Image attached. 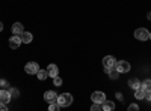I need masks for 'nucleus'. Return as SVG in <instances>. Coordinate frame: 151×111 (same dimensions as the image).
Returning <instances> with one entry per match:
<instances>
[{
  "label": "nucleus",
  "mask_w": 151,
  "mask_h": 111,
  "mask_svg": "<svg viewBox=\"0 0 151 111\" xmlns=\"http://www.w3.org/2000/svg\"><path fill=\"white\" fill-rule=\"evenodd\" d=\"M145 99H148V101H151V89H148V90H145Z\"/></svg>",
  "instance_id": "b1692460"
},
{
  "label": "nucleus",
  "mask_w": 151,
  "mask_h": 111,
  "mask_svg": "<svg viewBox=\"0 0 151 111\" xmlns=\"http://www.w3.org/2000/svg\"><path fill=\"white\" fill-rule=\"evenodd\" d=\"M8 92H9V96H11V98H18V95H20V93H18V90H17V89H14V87L9 89Z\"/></svg>",
  "instance_id": "aec40b11"
},
{
  "label": "nucleus",
  "mask_w": 151,
  "mask_h": 111,
  "mask_svg": "<svg viewBox=\"0 0 151 111\" xmlns=\"http://www.w3.org/2000/svg\"><path fill=\"white\" fill-rule=\"evenodd\" d=\"M129 86H130L133 90H136V89L141 87V81L137 80V78H130V80H129Z\"/></svg>",
  "instance_id": "4468645a"
},
{
  "label": "nucleus",
  "mask_w": 151,
  "mask_h": 111,
  "mask_svg": "<svg viewBox=\"0 0 151 111\" xmlns=\"http://www.w3.org/2000/svg\"><path fill=\"white\" fill-rule=\"evenodd\" d=\"M0 86H2V87H5V86H8V83H6L5 80H0Z\"/></svg>",
  "instance_id": "a878e982"
},
{
  "label": "nucleus",
  "mask_w": 151,
  "mask_h": 111,
  "mask_svg": "<svg viewBox=\"0 0 151 111\" xmlns=\"http://www.w3.org/2000/svg\"><path fill=\"white\" fill-rule=\"evenodd\" d=\"M8 44H9V47L12 48V50H15V48H18L23 42H21V38H20V36L14 35V36H12V38L8 41Z\"/></svg>",
  "instance_id": "0eeeda50"
},
{
  "label": "nucleus",
  "mask_w": 151,
  "mask_h": 111,
  "mask_svg": "<svg viewBox=\"0 0 151 111\" xmlns=\"http://www.w3.org/2000/svg\"><path fill=\"white\" fill-rule=\"evenodd\" d=\"M101 108H103V111H113L115 110V104H113L112 101H104L101 104Z\"/></svg>",
  "instance_id": "ddd939ff"
},
{
  "label": "nucleus",
  "mask_w": 151,
  "mask_h": 111,
  "mask_svg": "<svg viewBox=\"0 0 151 111\" xmlns=\"http://www.w3.org/2000/svg\"><path fill=\"white\" fill-rule=\"evenodd\" d=\"M47 74H48V77H52V78H55V77H58V74H59V69H58V66L56 65H48L47 66Z\"/></svg>",
  "instance_id": "6e6552de"
},
{
  "label": "nucleus",
  "mask_w": 151,
  "mask_h": 111,
  "mask_svg": "<svg viewBox=\"0 0 151 111\" xmlns=\"http://www.w3.org/2000/svg\"><path fill=\"white\" fill-rule=\"evenodd\" d=\"M23 32H24V29H23V24L21 23H15L14 26H12V33H14V35L20 36Z\"/></svg>",
  "instance_id": "f8f14e48"
},
{
  "label": "nucleus",
  "mask_w": 151,
  "mask_h": 111,
  "mask_svg": "<svg viewBox=\"0 0 151 111\" xmlns=\"http://www.w3.org/2000/svg\"><path fill=\"white\" fill-rule=\"evenodd\" d=\"M56 102H58L59 107H70L73 104V96L70 93H62V95L58 96Z\"/></svg>",
  "instance_id": "f257e3e1"
},
{
  "label": "nucleus",
  "mask_w": 151,
  "mask_h": 111,
  "mask_svg": "<svg viewBox=\"0 0 151 111\" xmlns=\"http://www.w3.org/2000/svg\"><path fill=\"white\" fill-rule=\"evenodd\" d=\"M36 75H38V80L44 81V80L48 77V74H47V71H42V69H40V71H38V74H36Z\"/></svg>",
  "instance_id": "dca6fc26"
},
{
  "label": "nucleus",
  "mask_w": 151,
  "mask_h": 111,
  "mask_svg": "<svg viewBox=\"0 0 151 111\" xmlns=\"http://www.w3.org/2000/svg\"><path fill=\"white\" fill-rule=\"evenodd\" d=\"M91 101H92L94 104H103V102L106 101L104 92H94V93L91 95Z\"/></svg>",
  "instance_id": "7ed1b4c3"
},
{
  "label": "nucleus",
  "mask_w": 151,
  "mask_h": 111,
  "mask_svg": "<svg viewBox=\"0 0 151 111\" xmlns=\"http://www.w3.org/2000/svg\"><path fill=\"white\" fill-rule=\"evenodd\" d=\"M115 69H116L119 74H125V72L130 71V63H129V62H124V60H119V62H116Z\"/></svg>",
  "instance_id": "f03ea898"
},
{
  "label": "nucleus",
  "mask_w": 151,
  "mask_h": 111,
  "mask_svg": "<svg viewBox=\"0 0 151 111\" xmlns=\"http://www.w3.org/2000/svg\"><path fill=\"white\" fill-rule=\"evenodd\" d=\"M0 111H8V108H6L5 104H0Z\"/></svg>",
  "instance_id": "393cba45"
},
{
  "label": "nucleus",
  "mask_w": 151,
  "mask_h": 111,
  "mask_svg": "<svg viewBox=\"0 0 151 111\" xmlns=\"http://www.w3.org/2000/svg\"><path fill=\"white\" fill-rule=\"evenodd\" d=\"M148 39H150V41H151V32H150V36H148Z\"/></svg>",
  "instance_id": "c85d7f7f"
},
{
  "label": "nucleus",
  "mask_w": 151,
  "mask_h": 111,
  "mask_svg": "<svg viewBox=\"0 0 151 111\" xmlns=\"http://www.w3.org/2000/svg\"><path fill=\"white\" fill-rule=\"evenodd\" d=\"M59 110H60V107L58 105V102H52L48 107V111H59Z\"/></svg>",
  "instance_id": "6ab92c4d"
},
{
  "label": "nucleus",
  "mask_w": 151,
  "mask_h": 111,
  "mask_svg": "<svg viewBox=\"0 0 151 111\" xmlns=\"http://www.w3.org/2000/svg\"><path fill=\"white\" fill-rule=\"evenodd\" d=\"M20 38H21V42H23V44H30L32 39H33V36H32V33H29V32H23V33L20 35Z\"/></svg>",
  "instance_id": "9d476101"
},
{
  "label": "nucleus",
  "mask_w": 151,
  "mask_h": 111,
  "mask_svg": "<svg viewBox=\"0 0 151 111\" xmlns=\"http://www.w3.org/2000/svg\"><path fill=\"white\" fill-rule=\"evenodd\" d=\"M103 65L104 68H110V69H115V65H116V60L113 56H106L103 59Z\"/></svg>",
  "instance_id": "423d86ee"
},
{
  "label": "nucleus",
  "mask_w": 151,
  "mask_h": 111,
  "mask_svg": "<svg viewBox=\"0 0 151 111\" xmlns=\"http://www.w3.org/2000/svg\"><path fill=\"white\" fill-rule=\"evenodd\" d=\"M53 83H55V86H60V84H62V78L58 75V77L53 78Z\"/></svg>",
  "instance_id": "4be33fe9"
},
{
  "label": "nucleus",
  "mask_w": 151,
  "mask_h": 111,
  "mask_svg": "<svg viewBox=\"0 0 151 111\" xmlns=\"http://www.w3.org/2000/svg\"><path fill=\"white\" fill-rule=\"evenodd\" d=\"M148 36H150V32H148L147 29H144V27L136 29V32H134V38L139 39V41H147Z\"/></svg>",
  "instance_id": "20e7f679"
},
{
  "label": "nucleus",
  "mask_w": 151,
  "mask_h": 111,
  "mask_svg": "<svg viewBox=\"0 0 151 111\" xmlns=\"http://www.w3.org/2000/svg\"><path fill=\"white\" fill-rule=\"evenodd\" d=\"M134 96H136V99H145V90L142 87L136 89L134 90Z\"/></svg>",
  "instance_id": "2eb2a0df"
},
{
  "label": "nucleus",
  "mask_w": 151,
  "mask_h": 111,
  "mask_svg": "<svg viewBox=\"0 0 151 111\" xmlns=\"http://www.w3.org/2000/svg\"><path fill=\"white\" fill-rule=\"evenodd\" d=\"M141 87H142L144 90H148V89H151V80H144V81L141 83Z\"/></svg>",
  "instance_id": "f3484780"
},
{
  "label": "nucleus",
  "mask_w": 151,
  "mask_h": 111,
  "mask_svg": "<svg viewBox=\"0 0 151 111\" xmlns=\"http://www.w3.org/2000/svg\"><path fill=\"white\" fill-rule=\"evenodd\" d=\"M24 71H26L27 74H38V71H40V65L36 63V62H29V63L24 66Z\"/></svg>",
  "instance_id": "39448f33"
},
{
  "label": "nucleus",
  "mask_w": 151,
  "mask_h": 111,
  "mask_svg": "<svg viewBox=\"0 0 151 111\" xmlns=\"http://www.w3.org/2000/svg\"><path fill=\"white\" fill-rule=\"evenodd\" d=\"M44 99L47 101V102H56V99H58V95H56V92H52V90H48V92H45V95H44Z\"/></svg>",
  "instance_id": "1a4fd4ad"
},
{
  "label": "nucleus",
  "mask_w": 151,
  "mask_h": 111,
  "mask_svg": "<svg viewBox=\"0 0 151 111\" xmlns=\"http://www.w3.org/2000/svg\"><path fill=\"white\" fill-rule=\"evenodd\" d=\"M147 18H148V20L151 21V12H148V15H147Z\"/></svg>",
  "instance_id": "cd10ccee"
},
{
  "label": "nucleus",
  "mask_w": 151,
  "mask_h": 111,
  "mask_svg": "<svg viewBox=\"0 0 151 111\" xmlns=\"http://www.w3.org/2000/svg\"><path fill=\"white\" fill-rule=\"evenodd\" d=\"M0 32H3V23L0 21Z\"/></svg>",
  "instance_id": "bb28decb"
},
{
  "label": "nucleus",
  "mask_w": 151,
  "mask_h": 111,
  "mask_svg": "<svg viewBox=\"0 0 151 111\" xmlns=\"http://www.w3.org/2000/svg\"><path fill=\"white\" fill-rule=\"evenodd\" d=\"M118 75H119V72H118L116 69H112V71L109 72V78H110V80H118Z\"/></svg>",
  "instance_id": "a211bd4d"
},
{
  "label": "nucleus",
  "mask_w": 151,
  "mask_h": 111,
  "mask_svg": "<svg viewBox=\"0 0 151 111\" xmlns=\"http://www.w3.org/2000/svg\"><path fill=\"white\" fill-rule=\"evenodd\" d=\"M91 111H103L101 104H94V105L91 107Z\"/></svg>",
  "instance_id": "412c9836"
},
{
  "label": "nucleus",
  "mask_w": 151,
  "mask_h": 111,
  "mask_svg": "<svg viewBox=\"0 0 151 111\" xmlns=\"http://www.w3.org/2000/svg\"><path fill=\"white\" fill-rule=\"evenodd\" d=\"M9 101H11L9 92H6V90H0V104H8Z\"/></svg>",
  "instance_id": "9b49d317"
},
{
  "label": "nucleus",
  "mask_w": 151,
  "mask_h": 111,
  "mask_svg": "<svg viewBox=\"0 0 151 111\" xmlns=\"http://www.w3.org/2000/svg\"><path fill=\"white\" fill-rule=\"evenodd\" d=\"M129 111H139V107H137V104H130Z\"/></svg>",
  "instance_id": "5701e85b"
}]
</instances>
